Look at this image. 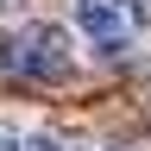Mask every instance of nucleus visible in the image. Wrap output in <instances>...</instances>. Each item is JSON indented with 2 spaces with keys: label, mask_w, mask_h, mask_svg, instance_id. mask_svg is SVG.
<instances>
[{
  "label": "nucleus",
  "mask_w": 151,
  "mask_h": 151,
  "mask_svg": "<svg viewBox=\"0 0 151 151\" xmlns=\"http://www.w3.org/2000/svg\"><path fill=\"white\" fill-rule=\"evenodd\" d=\"M0 69L25 76V82H69V76H76L69 32H63V25H50V19L25 25L19 38H6V44H0Z\"/></svg>",
  "instance_id": "nucleus-1"
},
{
  "label": "nucleus",
  "mask_w": 151,
  "mask_h": 151,
  "mask_svg": "<svg viewBox=\"0 0 151 151\" xmlns=\"http://www.w3.org/2000/svg\"><path fill=\"white\" fill-rule=\"evenodd\" d=\"M76 25L88 32V44L101 57H126V44H132V19L120 0H76Z\"/></svg>",
  "instance_id": "nucleus-2"
},
{
  "label": "nucleus",
  "mask_w": 151,
  "mask_h": 151,
  "mask_svg": "<svg viewBox=\"0 0 151 151\" xmlns=\"http://www.w3.org/2000/svg\"><path fill=\"white\" fill-rule=\"evenodd\" d=\"M25 151H82V139L76 132H38V139H25Z\"/></svg>",
  "instance_id": "nucleus-3"
},
{
  "label": "nucleus",
  "mask_w": 151,
  "mask_h": 151,
  "mask_svg": "<svg viewBox=\"0 0 151 151\" xmlns=\"http://www.w3.org/2000/svg\"><path fill=\"white\" fill-rule=\"evenodd\" d=\"M120 6H126L132 25H151V0H120Z\"/></svg>",
  "instance_id": "nucleus-4"
},
{
  "label": "nucleus",
  "mask_w": 151,
  "mask_h": 151,
  "mask_svg": "<svg viewBox=\"0 0 151 151\" xmlns=\"http://www.w3.org/2000/svg\"><path fill=\"white\" fill-rule=\"evenodd\" d=\"M0 151H25V145H19V132H13L6 120H0Z\"/></svg>",
  "instance_id": "nucleus-5"
},
{
  "label": "nucleus",
  "mask_w": 151,
  "mask_h": 151,
  "mask_svg": "<svg viewBox=\"0 0 151 151\" xmlns=\"http://www.w3.org/2000/svg\"><path fill=\"white\" fill-rule=\"evenodd\" d=\"M13 6H19V0H0V13H13Z\"/></svg>",
  "instance_id": "nucleus-6"
},
{
  "label": "nucleus",
  "mask_w": 151,
  "mask_h": 151,
  "mask_svg": "<svg viewBox=\"0 0 151 151\" xmlns=\"http://www.w3.org/2000/svg\"><path fill=\"white\" fill-rule=\"evenodd\" d=\"M113 151H126V145H113Z\"/></svg>",
  "instance_id": "nucleus-7"
}]
</instances>
